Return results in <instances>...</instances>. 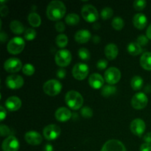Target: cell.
Segmentation results:
<instances>
[{
    "mask_svg": "<svg viewBox=\"0 0 151 151\" xmlns=\"http://www.w3.org/2000/svg\"><path fill=\"white\" fill-rule=\"evenodd\" d=\"M78 55L83 60H88L90 58L89 51L86 48H84V47L79 49V50H78Z\"/></svg>",
    "mask_w": 151,
    "mask_h": 151,
    "instance_id": "obj_36",
    "label": "cell"
},
{
    "mask_svg": "<svg viewBox=\"0 0 151 151\" xmlns=\"http://www.w3.org/2000/svg\"><path fill=\"white\" fill-rule=\"evenodd\" d=\"M66 11V6L63 1L53 0L47 5L46 13L49 19L52 21H58L64 16Z\"/></svg>",
    "mask_w": 151,
    "mask_h": 151,
    "instance_id": "obj_1",
    "label": "cell"
},
{
    "mask_svg": "<svg viewBox=\"0 0 151 151\" xmlns=\"http://www.w3.org/2000/svg\"><path fill=\"white\" fill-rule=\"evenodd\" d=\"M100 151H127L123 143L117 139H110L103 145Z\"/></svg>",
    "mask_w": 151,
    "mask_h": 151,
    "instance_id": "obj_12",
    "label": "cell"
},
{
    "mask_svg": "<svg viewBox=\"0 0 151 151\" xmlns=\"http://www.w3.org/2000/svg\"><path fill=\"white\" fill-rule=\"evenodd\" d=\"M6 116H7V113H6V110L4 109V108L3 106H1L0 107V120L3 121L4 119H5Z\"/></svg>",
    "mask_w": 151,
    "mask_h": 151,
    "instance_id": "obj_45",
    "label": "cell"
},
{
    "mask_svg": "<svg viewBox=\"0 0 151 151\" xmlns=\"http://www.w3.org/2000/svg\"><path fill=\"white\" fill-rule=\"evenodd\" d=\"M81 114L86 119H89L93 116V110L88 106H84L81 109Z\"/></svg>",
    "mask_w": 151,
    "mask_h": 151,
    "instance_id": "obj_35",
    "label": "cell"
},
{
    "mask_svg": "<svg viewBox=\"0 0 151 151\" xmlns=\"http://www.w3.org/2000/svg\"><path fill=\"white\" fill-rule=\"evenodd\" d=\"M0 133L1 137H6L10 134V129L5 125H1L0 126Z\"/></svg>",
    "mask_w": 151,
    "mask_h": 151,
    "instance_id": "obj_39",
    "label": "cell"
},
{
    "mask_svg": "<svg viewBox=\"0 0 151 151\" xmlns=\"http://www.w3.org/2000/svg\"><path fill=\"white\" fill-rule=\"evenodd\" d=\"M66 23L69 25H76L80 22V16L77 13H69L65 18Z\"/></svg>",
    "mask_w": 151,
    "mask_h": 151,
    "instance_id": "obj_28",
    "label": "cell"
},
{
    "mask_svg": "<svg viewBox=\"0 0 151 151\" xmlns=\"http://www.w3.org/2000/svg\"><path fill=\"white\" fill-rule=\"evenodd\" d=\"M19 142L14 136H9L3 141L1 148L3 151H18L19 149Z\"/></svg>",
    "mask_w": 151,
    "mask_h": 151,
    "instance_id": "obj_14",
    "label": "cell"
},
{
    "mask_svg": "<svg viewBox=\"0 0 151 151\" xmlns=\"http://www.w3.org/2000/svg\"><path fill=\"white\" fill-rule=\"evenodd\" d=\"M143 79L142 77L139 76V75H136V76L133 77L131 81V86L132 88L135 91H138L142 88L143 86Z\"/></svg>",
    "mask_w": 151,
    "mask_h": 151,
    "instance_id": "obj_27",
    "label": "cell"
},
{
    "mask_svg": "<svg viewBox=\"0 0 151 151\" xmlns=\"http://www.w3.org/2000/svg\"><path fill=\"white\" fill-rule=\"evenodd\" d=\"M6 108L10 111H18L22 106V100L20 98L16 96H12V97H8L6 100L5 103Z\"/></svg>",
    "mask_w": 151,
    "mask_h": 151,
    "instance_id": "obj_18",
    "label": "cell"
},
{
    "mask_svg": "<svg viewBox=\"0 0 151 151\" xmlns=\"http://www.w3.org/2000/svg\"><path fill=\"white\" fill-rule=\"evenodd\" d=\"M148 103V98L143 92H139L134 94L131 99V106L134 109L140 110L147 106Z\"/></svg>",
    "mask_w": 151,
    "mask_h": 151,
    "instance_id": "obj_8",
    "label": "cell"
},
{
    "mask_svg": "<svg viewBox=\"0 0 151 151\" xmlns=\"http://www.w3.org/2000/svg\"><path fill=\"white\" fill-rule=\"evenodd\" d=\"M35 67L31 63H26L22 67V72L25 75H27V76H31L33 75L35 73Z\"/></svg>",
    "mask_w": 151,
    "mask_h": 151,
    "instance_id": "obj_34",
    "label": "cell"
},
{
    "mask_svg": "<svg viewBox=\"0 0 151 151\" xmlns=\"http://www.w3.org/2000/svg\"><path fill=\"white\" fill-rule=\"evenodd\" d=\"M145 128V122L139 118L134 119L130 125V129H131V132L137 137H141L144 134Z\"/></svg>",
    "mask_w": 151,
    "mask_h": 151,
    "instance_id": "obj_15",
    "label": "cell"
},
{
    "mask_svg": "<svg viewBox=\"0 0 151 151\" xmlns=\"http://www.w3.org/2000/svg\"><path fill=\"white\" fill-rule=\"evenodd\" d=\"M0 39H1V43L5 42L7 39V35L5 32H3V31H1V33H0Z\"/></svg>",
    "mask_w": 151,
    "mask_h": 151,
    "instance_id": "obj_47",
    "label": "cell"
},
{
    "mask_svg": "<svg viewBox=\"0 0 151 151\" xmlns=\"http://www.w3.org/2000/svg\"><path fill=\"white\" fill-rule=\"evenodd\" d=\"M55 29L56 30L58 31V32H63V31L65 30V28H66V27H65V24H63V22H56L55 24Z\"/></svg>",
    "mask_w": 151,
    "mask_h": 151,
    "instance_id": "obj_41",
    "label": "cell"
},
{
    "mask_svg": "<svg viewBox=\"0 0 151 151\" xmlns=\"http://www.w3.org/2000/svg\"><path fill=\"white\" fill-rule=\"evenodd\" d=\"M83 18L88 22H96L99 18V13L96 7L92 4H86L81 9Z\"/></svg>",
    "mask_w": 151,
    "mask_h": 151,
    "instance_id": "obj_5",
    "label": "cell"
},
{
    "mask_svg": "<svg viewBox=\"0 0 151 151\" xmlns=\"http://www.w3.org/2000/svg\"><path fill=\"white\" fill-rule=\"evenodd\" d=\"M43 89L47 95L56 96L61 91L62 85L57 80H49L44 83Z\"/></svg>",
    "mask_w": 151,
    "mask_h": 151,
    "instance_id": "obj_4",
    "label": "cell"
},
{
    "mask_svg": "<svg viewBox=\"0 0 151 151\" xmlns=\"http://www.w3.org/2000/svg\"><path fill=\"white\" fill-rule=\"evenodd\" d=\"M22 63L19 58H10L6 60L4 63V69L7 72L16 73L22 69Z\"/></svg>",
    "mask_w": 151,
    "mask_h": 151,
    "instance_id": "obj_10",
    "label": "cell"
},
{
    "mask_svg": "<svg viewBox=\"0 0 151 151\" xmlns=\"http://www.w3.org/2000/svg\"><path fill=\"white\" fill-rule=\"evenodd\" d=\"M114 11L112 8L109 7H106L102 10L100 15L103 20H106V19H109L112 16H113Z\"/></svg>",
    "mask_w": 151,
    "mask_h": 151,
    "instance_id": "obj_33",
    "label": "cell"
},
{
    "mask_svg": "<svg viewBox=\"0 0 151 151\" xmlns=\"http://www.w3.org/2000/svg\"><path fill=\"white\" fill-rule=\"evenodd\" d=\"M25 141L31 145H38L42 142V137L39 133L34 131H28L25 134Z\"/></svg>",
    "mask_w": 151,
    "mask_h": 151,
    "instance_id": "obj_16",
    "label": "cell"
},
{
    "mask_svg": "<svg viewBox=\"0 0 151 151\" xmlns=\"http://www.w3.org/2000/svg\"><path fill=\"white\" fill-rule=\"evenodd\" d=\"M116 88L113 85H106L103 87L101 90V94L103 97H110L116 93Z\"/></svg>",
    "mask_w": 151,
    "mask_h": 151,
    "instance_id": "obj_29",
    "label": "cell"
},
{
    "mask_svg": "<svg viewBox=\"0 0 151 151\" xmlns=\"http://www.w3.org/2000/svg\"><path fill=\"white\" fill-rule=\"evenodd\" d=\"M68 37L65 34H59L57 37H56L55 42L58 47H60V48H63L66 47L68 44Z\"/></svg>",
    "mask_w": 151,
    "mask_h": 151,
    "instance_id": "obj_31",
    "label": "cell"
},
{
    "mask_svg": "<svg viewBox=\"0 0 151 151\" xmlns=\"http://www.w3.org/2000/svg\"><path fill=\"white\" fill-rule=\"evenodd\" d=\"M105 79L98 73H93L88 78V83L94 89H99L103 87Z\"/></svg>",
    "mask_w": 151,
    "mask_h": 151,
    "instance_id": "obj_17",
    "label": "cell"
},
{
    "mask_svg": "<svg viewBox=\"0 0 151 151\" xmlns=\"http://www.w3.org/2000/svg\"><path fill=\"white\" fill-rule=\"evenodd\" d=\"M111 25L114 29H116V30H121L124 27L125 22L120 16H116L112 20Z\"/></svg>",
    "mask_w": 151,
    "mask_h": 151,
    "instance_id": "obj_30",
    "label": "cell"
},
{
    "mask_svg": "<svg viewBox=\"0 0 151 151\" xmlns=\"http://www.w3.org/2000/svg\"><path fill=\"white\" fill-rule=\"evenodd\" d=\"M148 39L147 35H139L137 39V42L139 44L140 46H145L148 44Z\"/></svg>",
    "mask_w": 151,
    "mask_h": 151,
    "instance_id": "obj_38",
    "label": "cell"
},
{
    "mask_svg": "<svg viewBox=\"0 0 151 151\" xmlns=\"http://www.w3.org/2000/svg\"><path fill=\"white\" fill-rule=\"evenodd\" d=\"M121 78V72L116 67H110L105 72L104 79L109 85L117 83Z\"/></svg>",
    "mask_w": 151,
    "mask_h": 151,
    "instance_id": "obj_7",
    "label": "cell"
},
{
    "mask_svg": "<svg viewBox=\"0 0 151 151\" xmlns=\"http://www.w3.org/2000/svg\"><path fill=\"white\" fill-rule=\"evenodd\" d=\"M128 52L131 55H138L142 51V47L137 42H131L128 44V47H127Z\"/></svg>",
    "mask_w": 151,
    "mask_h": 151,
    "instance_id": "obj_26",
    "label": "cell"
},
{
    "mask_svg": "<svg viewBox=\"0 0 151 151\" xmlns=\"http://www.w3.org/2000/svg\"><path fill=\"white\" fill-rule=\"evenodd\" d=\"M104 52L106 58L109 60H114L116 56L118 55L119 50H118V47L116 44L111 43V44H109L108 45L106 46Z\"/></svg>",
    "mask_w": 151,
    "mask_h": 151,
    "instance_id": "obj_22",
    "label": "cell"
},
{
    "mask_svg": "<svg viewBox=\"0 0 151 151\" xmlns=\"http://www.w3.org/2000/svg\"><path fill=\"white\" fill-rule=\"evenodd\" d=\"M100 38L98 36V35H94L93 37V42L95 43V44H97V43L100 42Z\"/></svg>",
    "mask_w": 151,
    "mask_h": 151,
    "instance_id": "obj_50",
    "label": "cell"
},
{
    "mask_svg": "<svg viewBox=\"0 0 151 151\" xmlns=\"http://www.w3.org/2000/svg\"><path fill=\"white\" fill-rule=\"evenodd\" d=\"M65 102L70 109L78 110L83 106V97L78 91H69L65 96Z\"/></svg>",
    "mask_w": 151,
    "mask_h": 151,
    "instance_id": "obj_2",
    "label": "cell"
},
{
    "mask_svg": "<svg viewBox=\"0 0 151 151\" xmlns=\"http://www.w3.org/2000/svg\"><path fill=\"white\" fill-rule=\"evenodd\" d=\"M66 72L64 69H59L57 70V72H56V75L58 78L60 79H63L66 77Z\"/></svg>",
    "mask_w": 151,
    "mask_h": 151,
    "instance_id": "obj_42",
    "label": "cell"
},
{
    "mask_svg": "<svg viewBox=\"0 0 151 151\" xmlns=\"http://www.w3.org/2000/svg\"><path fill=\"white\" fill-rule=\"evenodd\" d=\"M8 7H7L6 5H1V8H0V14H1V17H4V16H5L6 15H7V13H8Z\"/></svg>",
    "mask_w": 151,
    "mask_h": 151,
    "instance_id": "obj_43",
    "label": "cell"
},
{
    "mask_svg": "<svg viewBox=\"0 0 151 151\" xmlns=\"http://www.w3.org/2000/svg\"><path fill=\"white\" fill-rule=\"evenodd\" d=\"M147 1L145 0H136L134 1V7L137 10H142L146 7Z\"/></svg>",
    "mask_w": 151,
    "mask_h": 151,
    "instance_id": "obj_37",
    "label": "cell"
},
{
    "mask_svg": "<svg viewBox=\"0 0 151 151\" xmlns=\"http://www.w3.org/2000/svg\"><path fill=\"white\" fill-rule=\"evenodd\" d=\"M43 151H54V148L51 144H47L44 147Z\"/></svg>",
    "mask_w": 151,
    "mask_h": 151,
    "instance_id": "obj_48",
    "label": "cell"
},
{
    "mask_svg": "<svg viewBox=\"0 0 151 151\" xmlns=\"http://www.w3.org/2000/svg\"><path fill=\"white\" fill-rule=\"evenodd\" d=\"M10 28L12 32L15 34H22L24 32H25L24 25L22 24V22L17 20H13L10 22Z\"/></svg>",
    "mask_w": 151,
    "mask_h": 151,
    "instance_id": "obj_24",
    "label": "cell"
},
{
    "mask_svg": "<svg viewBox=\"0 0 151 151\" xmlns=\"http://www.w3.org/2000/svg\"><path fill=\"white\" fill-rule=\"evenodd\" d=\"M133 24L134 27L139 29H142L147 26V19L145 14L142 13H137L133 18Z\"/></svg>",
    "mask_w": 151,
    "mask_h": 151,
    "instance_id": "obj_20",
    "label": "cell"
},
{
    "mask_svg": "<svg viewBox=\"0 0 151 151\" xmlns=\"http://www.w3.org/2000/svg\"><path fill=\"white\" fill-rule=\"evenodd\" d=\"M89 69L86 63H78L74 66L72 69V75L73 77L77 80H84L88 75Z\"/></svg>",
    "mask_w": 151,
    "mask_h": 151,
    "instance_id": "obj_9",
    "label": "cell"
},
{
    "mask_svg": "<svg viewBox=\"0 0 151 151\" xmlns=\"http://www.w3.org/2000/svg\"><path fill=\"white\" fill-rule=\"evenodd\" d=\"M146 35H147V37L149 39L151 40V24L149 25L147 29L146 30Z\"/></svg>",
    "mask_w": 151,
    "mask_h": 151,
    "instance_id": "obj_49",
    "label": "cell"
},
{
    "mask_svg": "<svg viewBox=\"0 0 151 151\" xmlns=\"http://www.w3.org/2000/svg\"><path fill=\"white\" fill-rule=\"evenodd\" d=\"M140 65L143 69L151 71V52H146L142 55L140 58Z\"/></svg>",
    "mask_w": 151,
    "mask_h": 151,
    "instance_id": "obj_23",
    "label": "cell"
},
{
    "mask_svg": "<svg viewBox=\"0 0 151 151\" xmlns=\"http://www.w3.org/2000/svg\"><path fill=\"white\" fill-rule=\"evenodd\" d=\"M27 19L29 24L32 27H39L41 24V16L35 12H31L30 13H29Z\"/></svg>",
    "mask_w": 151,
    "mask_h": 151,
    "instance_id": "obj_25",
    "label": "cell"
},
{
    "mask_svg": "<svg viewBox=\"0 0 151 151\" xmlns=\"http://www.w3.org/2000/svg\"><path fill=\"white\" fill-rule=\"evenodd\" d=\"M44 137L47 140H55L60 136V128L58 125H55V124H50L47 125L44 128L43 131Z\"/></svg>",
    "mask_w": 151,
    "mask_h": 151,
    "instance_id": "obj_11",
    "label": "cell"
},
{
    "mask_svg": "<svg viewBox=\"0 0 151 151\" xmlns=\"http://www.w3.org/2000/svg\"><path fill=\"white\" fill-rule=\"evenodd\" d=\"M55 60L58 66L65 67L67 66L72 61V54L68 50L62 49L57 52Z\"/></svg>",
    "mask_w": 151,
    "mask_h": 151,
    "instance_id": "obj_6",
    "label": "cell"
},
{
    "mask_svg": "<svg viewBox=\"0 0 151 151\" xmlns=\"http://www.w3.org/2000/svg\"><path fill=\"white\" fill-rule=\"evenodd\" d=\"M91 37V34L88 29H80L75 34V39L77 42L81 44H85L88 42Z\"/></svg>",
    "mask_w": 151,
    "mask_h": 151,
    "instance_id": "obj_21",
    "label": "cell"
},
{
    "mask_svg": "<svg viewBox=\"0 0 151 151\" xmlns=\"http://www.w3.org/2000/svg\"><path fill=\"white\" fill-rule=\"evenodd\" d=\"M144 141L145 142V143L151 144V132L147 133L144 136Z\"/></svg>",
    "mask_w": 151,
    "mask_h": 151,
    "instance_id": "obj_46",
    "label": "cell"
},
{
    "mask_svg": "<svg viewBox=\"0 0 151 151\" xmlns=\"http://www.w3.org/2000/svg\"><path fill=\"white\" fill-rule=\"evenodd\" d=\"M56 119L59 122H66L72 117V113L70 110L66 107H60L56 110L55 113Z\"/></svg>",
    "mask_w": 151,
    "mask_h": 151,
    "instance_id": "obj_19",
    "label": "cell"
},
{
    "mask_svg": "<svg viewBox=\"0 0 151 151\" xmlns=\"http://www.w3.org/2000/svg\"><path fill=\"white\" fill-rule=\"evenodd\" d=\"M23 78L21 75H11L7 77L5 80V83L10 89H19L24 85Z\"/></svg>",
    "mask_w": 151,
    "mask_h": 151,
    "instance_id": "obj_13",
    "label": "cell"
},
{
    "mask_svg": "<svg viewBox=\"0 0 151 151\" xmlns=\"http://www.w3.org/2000/svg\"><path fill=\"white\" fill-rule=\"evenodd\" d=\"M25 47V42L22 37H14L7 43V51L13 55H17L22 52Z\"/></svg>",
    "mask_w": 151,
    "mask_h": 151,
    "instance_id": "obj_3",
    "label": "cell"
},
{
    "mask_svg": "<svg viewBox=\"0 0 151 151\" xmlns=\"http://www.w3.org/2000/svg\"><path fill=\"white\" fill-rule=\"evenodd\" d=\"M108 66V61L106 59H100L97 61V67L99 69H105Z\"/></svg>",
    "mask_w": 151,
    "mask_h": 151,
    "instance_id": "obj_40",
    "label": "cell"
},
{
    "mask_svg": "<svg viewBox=\"0 0 151 151\" xmlns=\"http://www.w3.org/2000/svg\"><path fill=\"white\" fill-rule=\"evenodd\" d=\"M36 31L33 28H27V29H25L24 36L25 39L27 41H32L36 37Z\"/></svg>",
    "mask_w": 151,
    "mask_h": 151,
    "instance_id": "obj_32",
    "label": "cell"
},
{
    "mask_svg": "<svg viewBox=\"0 0 151 151\" xmlns=\"http://www.w3.org/2000/svg\"><path fill=\"white\" fill-rule=\"evenodd\" d=\"M140 151H151V144L150 143H143L140 146Z\"/></svg>",
    "mask_w": 151,
    "mask_h": 151,
    "instance_id": "obj_44",
    "label": "cell"
}]
</instances>
